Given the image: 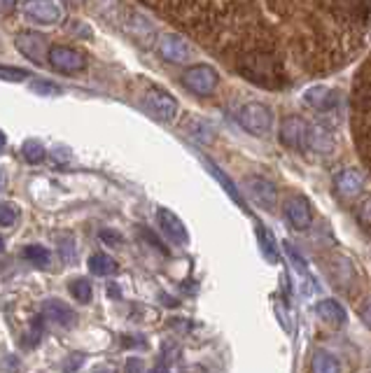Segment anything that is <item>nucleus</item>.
Masks as SVG:
<instances>
[{
	"instance_id": "obj_1",
	"label": "nucleus",
	"mask_w": 371,
	"mask_h": 373,
	"mask_svg": "<svg viewBox=\"0 0 371 373\" xmlns=\"http://www.w3.org/2000/svg\"><path fill=\"white\" fill-rule=\"evenodd\" d=\"M238 124L250 136H268L273 129V112L268 105L252 100V103H245L238 110Z\"/></svg>"
},
{
	"instance_id": "obj_2",
	"label": "nucleus",
	"mask_w": 371,
	"mask_h": 373,
	"mask_svg": "<svg viewBox=\"0 0 371 373\" xmlns=\"http://www.w3.org/2000/svg\"><path fill=\"white\" fill-rule=\"evenodd\" d=\"M180 82H183L187 91L196 93V96H210L217 89V84H220V77H217V70L213 65L199 63L187 68L183 72V77H180Z\"/></svg>"
},
{
	"instance_id": "obj_3",
	"label": "nucleus",
	"mask_w": 371,
	"mask_h": 373,
	"mask_svg": "<svg viewBox=\"0 0 371 373\" xmlns=\"http://www.w3.org/2000/svg\"><path fill=\"white\" fill-rule=\"evenodd\" d=\"M280 143L285 145L287 150H306V138H308V122L299 114H287L285 119L280 122V131H278Z\"/></svg>"
},
{
	"instance_id": "obj_4",
	"label": "nucleus",
	"mask_w": 371,
	"mask_h": 373,
	"mask_svg": "<svg viewBox=\"0 0 371 373\" xmlns=\"http://www.w3.org/2000/svg\"><path fill=\"white\" fill-rule=\"evenodd\" d=\"M365 175L358 168H341V171L334 175V192L341 201H355L360 199L362 192H365Z\"/></svg>"
},
{
	"instance_id": "obj_5",
	"label": "nucleus",
	"mask_w": 371,
	"mask_h": 373,
	"mask_svg": "<svg viewBox=\"0 0 371 373\" xmlns=\"http://www.w3.org/2000/svg\"><path fill=\"white\" fill-rule=\"evenodd\" d=\"M245 192L250 194V199L257 203L261 210H275V203H278V189L271 180L261 178V175H250L245 178Z\"/></svg>"
},
{
	"instance_id": "obj_6",
	"label": "nucleus",
	"mask_w": 371,
	"mask_h": 373,
	"mask_svg": "<svg viewBox=\"0 0 371 373\" xmlns=\"http://www.w3.org/2000/svg\"><path fill=\"white\" fill-rule=\"evenodd\" d=\"M47 61L52 68L61 70V72H82L86 68L84 54L77 52V49H72V47H65V45L49 47Z\"/></svg>"
},
{
	"instance_id": "obj_7",
	"label": "nucleus",
	"mask_w": 371,
	"mask_h": 373,
	"mask_svg": "<svg viewBox=\"0 0 371 373\" xmlns=\"http://www.w3.org/2000/svg\"><path fill=\"white\" fill-rule=\"evenodd\" d=\"M14 45L26 58H31L33 63H45L49 54V42L42 33L38 31H21L14 38Z\"/></svg>"
},
{
	"instance_id": "obj_8",
	"label": "nucleus",
	"mask_w": 371,
	"mask_h": 373,
	"mask_svg": "<svg viewBox=\"0 0 371 373\" xmlns=\"http://www.w3.org/2000/svg\"><path fill=\"white\" fill-rule=\"evenodd\" d=\"M157 49H159V56L166 58V61H171V63H185L192 58V45H189L183 35H178V33L159 35Z\"/></svg>"
},
{
	"instance_id": "obj_9",
	"label": "nucleus",
	"mask_w": 371,
	"mask_h": 373,
	"mask_svg": "<svg viewBox=\"0 0 371 373\" xmlns=\"http://www.w3.org/2000/svg\"><path fill=\"white\" fill-rule=\"evenodd\" d=\"M145 107H148L150 114H155L162 122H173L178 114V100L171 93L159 89H150L145 93Z\"/></svg>"
},
{
	"instance_id": "obj_10",
	"label": "nucleus",
	"mask_w": 371,
	"mask_h": 373,
	"mask_svg": "<svg viewBox=\"0 0 371 373\" xmlns=\"http://www.w3.org/2000/svg\"><path fill=\"white\" fill-rule=\"evenodd\" d=\"M337 133L330 124L325 122H315L308 124V138H306V148H311L318 155H332L337 150Z\"/></svg>"
},
{
	"instance_id": "obj_11",
	"label": "nucleus",
	"mask_w": 371,
	"mask_h": 373,
	"mask_svg": "<svg viewBox=\"0 0 371 373\" xmlns=\"http://www.w3.org/2000/svg\"><path fill=\"white\" fill-rule=\"evenodd\" d=\"M282 213H285V219L289 222V226L297 231H306L313 224V210L308 206L306 199L301 196H294V199H287L285 206H282Z\"/></svg>"
},
{
	"instance_id": "obj_12",
	"label": "nucleus",
	"mask_w": 371,
	"mask_h": 373,
	"mask_svg": "<svg viewBox=\"0 0 371 373\" xmlns=\"http://www.w3.org/2000/svg\"><path fill=\"white\" fill-rule=\"evenodd\" d=\"M157 219H159V226H162L164 236L169 238L171 243H176V245H187L189 243V233L185 229L183 219H180L176 213H171L169 208H159Z\"/></svg>"
},
{
	"instance_id": "obj_13",
	"label": "nucleus",
	"mask_w": 371,
	"mask_h": 373,
	"mask_svg": "<svg viewBox=\"0 0 371 373\" xmlns=\"http://www.w3.org/2000/svg\"><path fill=\"white\" fill-rule=\"evenodd\" d=\"M21 10L28 14V19L38 21V24H59L61 21V5L49 3V0H33V3H21Z\"/></svg>"
},
{
	"instance_id": "obj_14",
	"label": "nucleus",
	"mask_w": 371,
	"mask_h": 373,
	"mask_svg": "<svg viewBox=\"0 0 371 373\" xmlns=\"http://www.w3.org/2000/svg\"><path fill=\"white\" fill-rule=\"evenodd\" d=\"M304 103L315 110V112H332V110L339 105V91H334L325 84L308 86V89L304 91Z\"/></svg>"
},
{
	"instance_id": "obj_15",
	"label": "nucleus",
	"mask_w": 371,
	"mask_h": 373,
	"mask_svg": "<svg viewBox=\"0 0 371 373\" xmlns=\"http://www.w3.org/2000/svg\"><path fill=\"white\" fill-rule=\"evenodd\" d=\"M42 315L49 322H56L59 327H75L77 325V313L70 308L68 303L59 301V299H49L42 303Z\"/></svg>"
},
{
	"instance_id": "obj_16",
	"label": "nucleus",
	"mask_w": 371,
	"mask_h": 373,
	"mask_svg": "<svg viewBox=\"0 0 371 373\" xmlns=\"http://www.w3.org/2000/svg\"><path fill=\"white\" fill-rule=\"evenodd\" d=\"M315 313H318L320 320L327 322V325L334 327V329L346 327V322H348L346 308L339 301H334V299H323V301H318Z\"/></svg>"
},
{
	"instance_id": "obj_17",
	"label": "nucleus",
	"mask_w": 371,
	"mask_h": 373,
	"mask_svg": "<svg viewBox=\"0 0 371 373\" xmlns=\"http://www.w3.org/2000/svg\"><path fill=\"white\" fill-rule=\"evenodd\" d=\"M330 270H332L334 284H339L341 289H348V287H351V282H355V277H358V273H355V266L346 257H334Z\"/></svg>"
},
{
	"instance_id": "obj_18",
	"label": "nucleus",
	"mask_w": 371,
	"mask_h": 373,
	"mask_svg": "<svg viewBox=\"0 0 371 373\" xmlns=\"http://www.w3.org/2000/svg\"><path fill=\"white\" fill-rule=\"evenodd\" d=\"M254 231H257L259 250H261V254H264V259L268 261V264H278L280 252H278V243H275V236L266 229L264 224H257L254 226Z\"/></svg>"
},
{
	"instance_id": "obj_19",
	"label": "nucleus",
	"mask_w": 371,
	"mask_h": 373,
	"mask_svg": "<svg viewBox=\"0 0 371 373\" xmlns=\"http://www.w3.org/2000/svg\"><path fill=\"white\" fill-rule=\"evenodd\" d=\"M311 373H341V364L327 350H315L311 357Z\"/></svg>"
},
{
	"instance_id": "obj_20",
	"label": "nucleus",
	"mask_w": 371,
	"mask_h": 373,
	"mask_svg": "<svg viewBox=\"0 0 371 373\" xmlns=\"http://www.w3.org/2000/svg\"><path fill=\"white\" fill-rule=\"evenodd\" d=\"M206 164H208V171L213 173V178H215L217 182H220L224 192H227V194L231 196V199H234V201L238 203V206L243 208V210H247V208H245V201H243V196H241V192H238V187L234 185V182H231V178H229V175H227V173H222L220 168H217V166H215V164H213V161H210V159H206Z\"/></svg>"
},
{
	"instance_id": "obj_21",
	"label": "nucleus",
	"mask_w": 371,
	"mask_h": 373,
	"mask_svg": "<svg viewBox=\"0 0 371 373\" xmlns=\"http://www.w3.org/2000/svg\"><path fill=\"white\" fill-rule=\"evenodd\" d=\"M89 270L93 275H100V277H108V275H115L119 270L117 266V261H115L110 254H103V252H98V254H91V259H89Z\"/></svg>"
},
{
	"instance_id": "obj_22",
	"label": "nucleus",
	"mask_w": 371,
	"mask_h": 373,
	"mask_svg": "<svg viewBox=\"0 0 371 373\" xmlns=\"http://www.w3.org/2000/svg\"><path fill=\"white\" fill-rule=\"evenodd\" d=\"M24 257L28 264H33L38 268H47L49 261H52V252L42 245H28V247H24Z\"/></svg>"
},
{
	"instance_id": "obj_23",
	"label": "nucleus",
	"mask_w": 371,
	"mask_h": 373,
	"mask_svg": "<svg viewBox=\"0 0 371 373\" xmlns=\"http://www.w3.org/2000/svg\"><path fill=\"white\" fill-rule=\"evenodd\" d=\"M68 289H70V294L75 296L79 303H89L91 296H93V287H91V282L86 280V277H75V280H70Z\"/></svg>"
},
{
	"instance_id": "obj_24",
	"label": "nucleus",
	"mask_w": 371,
	"mask_h": 373,
	"mask_svg": "<svg viewBox=\"0 0 371 373\" xmlns=\"http://www.w3.org/2000/svg\"><path fill=\"white\" fill-rule=\"evenodd\" d=\"M21 155H24V159L28 161V164H40V161H45L47 152L38 140H26L24 148H21Z\"/></svg>"
},
{
	"instance_id": "obj_25",
	"label": "nucleus",
	"mask_w": 371,
	"mask_h": 373,
	"mask_svg": "<svg viewBox=\"0 0 371 373\" xmlns=\"http://www.w3.org/2000/svg\"><path fill=\"white\" fill-rule=\"evenodd\" d=\"M282 247H285V252H287V257L292 259V264H294V268L297 270H301L304 275H308V266H306V261H304V257L299 252H297V247L289 243V240H285V243H282Z\"/></svg>"
},
{
	"instance_id": "obj_26",
	"label": "nucleus",
	"mask_w": 371,
	"mask_h": 373,
	"mask_svg": "<svg viewBox=\"0 0 371 373\" xmlns=\"http://www.w3.org/2000/svg\"><path fill=\"white\" fill-rule=\"evenodd\" d=\"M19 219V210L12 203H0V226H12Z\"/></svg>"
},
{
	"instance_id": "obj_27",
	"label": "nucleus",
	"mask_w": 371,
	"mask_h": 373,
	"mask_svg": "<svg viewBox=\"0 0 371 373\" xmlns=\"http://www.w3.org/2000/svg\"><path fill=\"white\" fill-rule=\"evenodd\" d=\"M358 219L367 231H371V199L362 201L358 206Z\"/></svg>"
},
{
	"instance_id": "obj_28",
	"label": "nucleus",
	"mask_w": 371,
	"mask_h": 373,
	"mask_svg": "<svg viewBox=\"0 0 371 373\" xmlns=\"http://www.w3.org/2000/svg\"><path fill=\"white\" fill-rule=\"evenodd\" d=\"M0 77L12 79V82H21V79L28 77V72L21 68H7V65H0Z\"/></svg>"
},
{
	"instance_id": "obj_29",
	"label": "nucleus",
	"mask_w": 371,
	"mask_h": 373,
	"mask_svg": "<svg viewBox=\"0 0 371 373\" xmlns=\"http://www.w3.org/2000/svg\"><path fill=\"white\" fill-rule=\"evenodd\" d=\"M31 89L38 93H56L59 91V86L52 82H45V79H35V82H31Z\"/></svg>"
},
{
	"instance_id": "obj_30",
	"label": "nucleus",
	"mask_w": 371,
	"mask_h": 373,
	"mask_svg": "<svg viewBox=\"0 0 371 373\" xmlns=\"http://www.w3.org/2000/svg\"><path fill=\"white\" fill-rule=\"evenodd\" d=\"M82 362H84V355L82 353H75L70 357L68 362H65V367H63V373H75L79 367H82Z\"/></svg>"
},
{
	"instance_id": "obj_31",
	"label": "nucleus",
	"mask_w": 371,
	"mask_h": 373,
	"mask_svg": "<svg viewBox=\"0 0 371 373\" xmlns=\"http://www.w3.org/2000/svg\"><path fill=\"white\" fill-rule=\"evenodd\" d=\"M360 320L371 329V294L360 303Z\"/></svg>"
},
{
	"instance_id": "obj_32",
	"label": "nucleus",
	"mask_w": 371,
	"mask_h": 373,
	"mask_svg": "<svg viewBox=\"0 0 371 373\" xmlns=\"http://www.w3.org/2000/svg\"><path fill=\"white\" fill-rule=\"evenodd\" d=\"M124 373H143V362L138 357H129L124 364Z\"/></svg>"
},
{
	"instance_id": "obj_33",
	"label": "nucleus",
	"mask_w": 371,
	"mask_h": 373,
	"mask_svg": "<svg viewBox=\"0 0 371 373\" xmlns=\"http://www.w3.org/2000/svg\"><path fill=\"white\" fill-rule=\"evenodd\" d=\"M100 240L108 245H117L119 243V233H115V231H100Z\"/></svg>"
},
{
	"instance_id": "obj_34",
	"label": "nucleus",
	"mask_w": 371,
	"mask_h": 373,
	"mask_svg": "<svg viewBox=\"0 0 371 373\" xmlns=\"http://www.w3.org/2000/svg\"><path fill=\"white\" fill-rule=\"evenodd\" d=\"M148 373H169V367H166V364H159V367H155V369L148 371Z\"/></svg>"
},
{
	"instance_id": "obj_35",
	"label": "nucleus",
	"mask_w": 371,
	"mask_h": 373,
	"mask_svg": "<svg viewBox=\"0 0 371 373\" xmlns=\"http://www.w3.org/2000/svg\"><path fill=\"white\" fill-rule=\"evenodd\" d=\"M5 185H7V178H5V173L0 171V192H3V189H5Z\"/></svg>"
},
{
	"instance_id": "obj_36",
	"label": "nucleus",
	"mask_w": 371,
	"mask_h": 373,
	"mask_svg": "<svg viewBox=\"0 0 371 373\" xmlns=\"http://www.w3.org/2000/svg\"><path fill=\"white\" fill-rule=\"evenodd\" d=\"M5 133H3V131H0V155H3V150H5Z\"/></svg>"
},
{
	"instance_id": "obj_37",
	"label": "nucleus",
	"mask_w": 371,
	"mask_h": 373,
	"mask_svg": "<svg viewBox=\"0 0 371 373\" xmlns=\"http://www.w3.org/2000/svg\"><path fill=\"white\" fill-rule=\"evenodd\" d=\"M5 250V240H3V236H0V252Z\"/></svg>"
},
{
	"instance_id": "obj_38",
	"label": "nucleus",
	"mask_w": 371,
	"mask_h": 373,
	"mask_svg": "<svg viewBox=\"0 0 371 373\" xmlns=\"http://www.w3.org/2000/svg\"><path fill=\"white\" fill-rule=\"evenodd\" d=\"M93 373H110V371H108V369H96Z\"/></svg>"
}]
</instances>
